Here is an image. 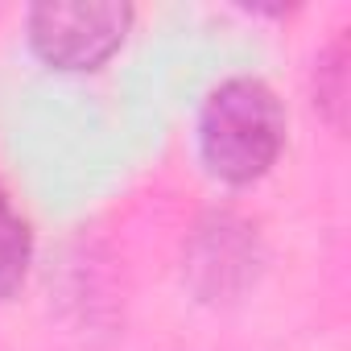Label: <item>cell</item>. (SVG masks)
I'll use <instances>...</instances> for the list:
<instances>
[{
    "label": "cell",
    "instance_id": "obj_1",
    "mask_svg": "<svg viewBox=\"0 0 351 351\" xmlns=\"http://www.w3.org/2000/svg\"><path fill=\"white\" fill-rule=\"evenodd\" d=\"M199 145L223 182H256L285 145V112L273 87L248 75L219 83L203 104Z\"/></svg>",
    "mask_w": 351,
    "mask_h": 351
},
{
    "label": "cell",
    "instance_id": "obj_2",
    "mask_svg": "<svg viewBox=\"0 0 351 351\" xmlns=\"http://www.w3.org/2000/svg\"><path fill=\"white\" fill-rule=\"evenodd\" d=\"M132 9L116 0H46L29 13L34 50L62 71L99 66L128 34Z\"/></svg>",
    "mask_w": 351,
    "mask_h": 351
},
{
    "label": "cell",
    "instance_id": "obj_3",
    "mask_svg": "<svg viewBox=\"0 0 351 351\" xmlns=\"http://www.w3.org/2000/svg\"><path fill=\"white\" fill-rule=\"evenodd\" d=\"M29 223L17 215L13 199L0 191V298H9L29 269Z\"/></svg>",
    "mask_w": 351,
    "mask_h": 351
}]
</instances>
